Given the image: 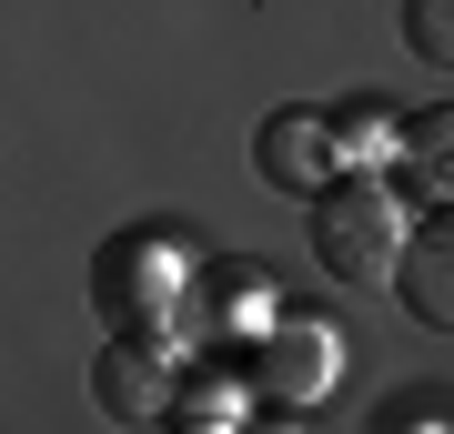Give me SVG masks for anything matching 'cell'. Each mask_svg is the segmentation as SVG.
I'll return each instance as SVG.
<instances>
[{"label":"cell","instance_id":"cell-7","mask_svg":"<svg viewBox=\"0 0 454 434\" xmlns=\"http://www.w3.org/2000/svg\"><path fill=\"white\" fill-rule=\"evenodd\" d=\"M404 193H424V202H454V101L444 112H424V122H404Z\"/></svg>","mask_w":454,"mask_h":434},{"label":"cell","instance_id":"cell-6","mask_svg":"<svg viewBox=\"0 0 454 434\" xmlns=\"http://www.w3.org/2000/svg\"><path fill=\"white\" fill-rule=\"evenodd\" d=\"M394 293H404L414 323H434V334H454V202H434L404 242V263H394Z\"/></svg>","mask_w":454,"mask_h":434},{"label":"cell","instance_id":"cell-11","mask_svg":"<svg viewBox=\"0 0 454 434\" xmlns=\"http://www.w3.org/2000/svg\"><path fill=\"white\" fill-rule=\"evenodd\" d=\"M182 434H223V424H202V414H192V424H182Z\"/></svg>","mask_w":454,"mask_h":434},{"label":"cell","instance_id":"cell-5","mask_svg":"<svg viewBox=\"0 0 454 434\" xmlns=\"http://www.w3.org/2000/svg\"><path fill=\"white\" fill-rule=\"evenodd\" d=\"M182 283H192V263H182V242H121V253H101V273H91V293H101V313L121 323H172L182 313Z\"/></svg>","mask_w":454,"mask_h":434},{"label":"cell","instance_id":"cell-3","mask_svg":"<svg viewBox=\"0 0 454 434\" xmlns=\"http://www.w3.org/2000/svg\"><path fill=\"white\" fill-rule=\"evenodd\" d=\"M243 374H253L262 404L293 414V404H324V394H333L343 343H333V323H313V313H273V323L253 334V364H243Z\"/></svg>","mask_w":454,"mask_h":434},{"label":"cell","instance_id":"cell-9","mask_svg":"<svg viewBox=\"0 0 454 434\" xmlns=\"http://www.w3.org/2000/svg\"><path fill=\"white\" fill-rule=\"evenodd\" d=\"M404 51L454 71V0H404Z\"/></svg>","mask_w":454,"mask_h":434},{"label":"cell","instance_id":"cell-4","mask_svg":"<svg viewBox=\"0 0 454 434\" xmlns=\"http://www.w3.org/2000/svg\"><path fill=\"white\" fill-rule=\"evenodd\" d=\"M253 172L273 182V193L324 202L354 162H343V142H333V112H262V131H253Z\"/></svg>","mask_w":454,"mask_h":434},{"label":"cell","instance_id":"cell-8","mask_svg":"<svg viewBox=\"0 0 454 434\" xmlns=\"http://www.w3.org/2000/svg\"><path fill=\"white\" fill-rule=\"evenodd\" d=\"M333 142H343V162H384V152H404V131H394L384 112H373V101H354V112H333Z\"/></svg>","mask_w":454,"mask_h":434},{"label":"cell","instance_id":"cell-1","mask_svg":"<svg viewBox=\"0 0 454 434\" xmlns=\"http://www.w3.org/2000/svg\"><path fill=\"white\" fill-rule=\"evenodd\" d=\"M404 242H414V212H404V182H384V172H343L313 202V263L333 283H394Z\"/></svg>","mask_w":454,"mask_h":434},{"label":"cell","instance_id":"cell-10","mask_svg":"<svg viewBox=\"0 0 454 434\" xmlns=\"http://www.w3.org/2000/svg\"><path fill=\"white\" fill-rule=\"evenodd\" d=\"M384 434H444V424H434V404H424V394H404V414H394Z\"/></svg>","mask_w":454,"mask_h":434},{"label":"cell","instance_id":"cell-2","mask_svg":"<svg viewBox=\"0 0 454 434\" xmlns=\"http://www.w3.org/2000/svg\"><path fill=\"white\" fill-rule=\"evenodd\" d=\"M91 394L112 404L121 424L182 414V334H172V323H131V334H112L101 364H91Z\"/></svg>","mask_w":454,"mask_h":434}]
</instances>
